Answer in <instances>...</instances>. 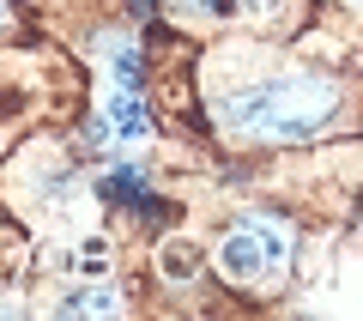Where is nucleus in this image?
<instances>
[{"label": "nucleus", "mask_w": 363, "mask_h": 321, "mask_svg": "<svg viewBox=\"0 0 363 321\" xmlns=\"http://www.w3.org/2000/svg\"><path fill=\"white\" fill-rule=\"evenodd\" d=\"M339 116V79L327 73H285V79H260V85L236 91L224 103V121L248 140H315L327 121Z\"/></svg>", "instance_id": "nucleus-1"}, {"label": "nucleus", "mask_w": 363, "mask_h": 321, "mask_svg": "<svg viewBox=\"0 0 363 321\" xmlns=\"http://www.w3.org/2000/svg\"><path fill=\"white\" fill-rule=\"evenodd\" d=\"M291 267V236L279 219H242V231L224 236L218 249V273L236 285H255V279H272V273Z\"/></svg>", "instance_id": "nucleus-2"}, {"label": "nucleus", "mask_w": 363, "mask_h": 321, "mask_svg": "<svg viewBox=\"0 0 363 321\" xmlns=\"http://www.w3.org/2000/svg\"><path fill=\"white\" fill-rule=\"evenodd\" d=\"M182 18H236V13H260L267 0H169Z\"/></svg>", "instance_id": "nucleus-3"}, {"label": "nucleus", "mask_w": 363, "mask_h": 321, "mask_svg": "<svg viewBox=\"0 0 363 321\" xmlns=\"http://www.w3.org/2000/svg\"><path fill=\"white\" fill-rule=\"evenodd\" d=\"M109 134H121V140L145 134V103L133 91H116V103H109Z\"/></svg>", "instance_id": "nucleus-4"}, {"label": "nucleus", "mask_w": 363, "mask_h": 321, "mask_svg": "<svg viewBox=\"0 0 363 321\" xmlns=\"http://www.w3.org/2000/svg\"><path fill=\"white\" fill-rule=\"evenodd\" d=\"M121 309V291H79L67 297V315H116Z\"/></svg>", "instance_id": "nucleus-5"}, {"label": "nucleus", "mask_w": 363, "mask_h": 321, "mask_svg": "<svg viewBox=\"0 0 363 321\" xmlns=\"http://www.w3.org/2000/svg\"><path fill=\"white\" fill-rule=\"evenodd\" d=\"M109 61H116V85H121V91H140V49H133L128 37L109 49Z\"/></svg>", "instance_id": "nucleus-6"}, {"label": "nucleus", "mask_w": 363, "mask_h": 321, "mask_svg": "<svg viewBox=\"0 0 363 321\" xmlns=\"http://www.w3.org/2000/svg\"><path fill=\"white\" fill-rule=\"evenodd\" d=\"M140 176H145V170L121 164L116 176H109V194H116V200H128V206H133V200H140V194H145V182H140Z\"/></svg>", "instance_id": "nucleus-7"}]
</instances>
